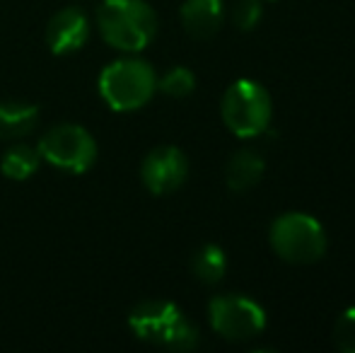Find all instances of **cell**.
I'll list each match as a JSON object with an SVG mask.
<instances>
[{"label": "cell", "instance_id": "cell-1", "mask_svg": "<svg viewBox=\"0 0 355 353\" xmlns=\"http://www.w3.org/2000/svg\"><path fill=\"white\" fill-rule=\"evenodd\" d=\"M128 327L141 341L169 351H191L198 346V327L167 300H145L128 315Z\"/></svg>", "mask_w": 355, "mask_h": 353}, {"label": "cell", "instance_id": "cell-2", "mask_svg": "<svg viewBox=\"0 0 355 353\" xmlns=\"http://www.w3.org/2000/svg\"><path fill=\"white\" fill-rule=\"evenodd\" d=\"M97 24L104 42L126 53L143 51L157 34V15L148 0H102Z\"/></svg>", "mask_w": 355, "mask_h": 353}, {"label": "cell", "instance_id": "cell-3", "mask_svg": "<svg viewBox=\"0 0 355 353\" xmlns=\"http://www.w3.org/2000/svg\"><path fill=\"white\" fill-rule=\"evenodd\" d=\"M157 76L143 58H119L99 76V94L114 112H136L153 99Z\"/></svg>", "mask_w": 355, "mask_h": 353}, {"label": "cell", "instance_id": "cell-4", "mask_svg": "<svg viewBox=\"0 0 355 353\" xmlns=\"http://www.w3.org/2000/svg\"><path fill=\"white\" fill-rule=\"evenodd\" d=\"M271 250L290 264H314L327 255V230L314 216L290 211L278 216L268 230Z\"/></svg>", "mask_w": 355, "mask_h": 353}, {"label": "cell", "instance_id": "cell-5", "mask_svg": "<svg viewBox=\"0 0 355 353\" xmlns=\"http://www.w3.org/2000/svg\"><path fill=\"white\" fill-rule=\"evenodd\" d=\"M220 114L237 138H257L268 128L273 117V102L268 89L257 80H234L225 89Z\"/></svg>", "mask_w": 355, "mask_h": 353}, {"label": "cell", "instance_id": "cell-6", "mask_svg": "<svg viewBox=\"0 0 355 353\" xmlns=\"http://www.w3.org/2000/svg\"><path fill=\"white\" fill-rule=\"evenodd\" d=\"M42 160L71 175H83L97 160V143L87 128L78 123H58L49 128L37 146Z\"/></svg>", "mask_w": 355, "mask_h": 353}, {"label": "cell", "instance_id": "cell-7", "mask_svg": "<svg viewBox=\"0 0 355 353\" xmlns=\"http://www.w3.org/2000/svg\"><path fill=\"white\" fill-rule=\"evenodd\" d=\"M208 320L215 334L227 341H249L266 329V310L257 300L237 293L215 295L208 302Z\"/></svg>", "mask_w": 355, "mask_h": 353}, {"label": "cell", "instance_id": "cell-8", "mask_svg": "<svg viewBox=\"0 0 355 353\" xmlns=\"http://www.w3.org/2000/svg\"><path fill=\"white\" fill-rule=\"evenodd\" d=\"M189 157L177 146H159L145 155L141 165V179L150 193L164 196L187 182Z\"/></svg>", "mask_w": 355, "mask_h": 353}, {"label": "cell", "instance_id": "cell-9", "mask_svg": "<svg viewBox=\"0 0 355 353\" xmlns=\"http://www.w3.org/2000/svg\"><path fill=\"white\" fill-rule=\"evenodd\" d=\"M89 39V19L80 8H63L49 19L46 44L56 56H71Z\"/></svg>", "mask_w": 355, "mask_h": 353}, {"label": "cell", "instance_id": "cell-10", "mask_svg": "<svg viewBox=\"0 0 355 353\" xmlns=\"http://www.w3.org/2000/svg\"><path fill=\"white\" fill-rule=\"evenodd\" d=\"M39 107L24 99H0V141H22L37 128Z\"/></svg>", "mask_w": 355, "mask_h": 353}, {"label": "cell", "instance_id": "cell-11", "mask_svg": "<svg viewBox=\"0 0 355 353\" xmlns=\"http://www.w3.org/2000/svg\"><path fill=\"white\" fill-rule=\"evenodd\" d=\"M223 0H184L182 24L193 39H211L223 24Z\"/></svg>", "mask_w": 355, "mask_h": 353}, {"label": "cell", "instance_id": "cell-12", "mask_svg": "<svg viewBox=\"0 0 355 353\" xmlns=\"http://www.w3.org/2000/svg\"><path fill=\"white\" fill-rule=\"evenodd\" d=\"M263 172H266L263 157L252 148H242L230 157L227 167H225V182L232 191H249L261 182Z\"/></svg>", "mask_w": 355, "mask_h": 353}, {"label": "cell", "instance_id": "cell-13", "mask_svg": "<svg viewBox=\"0 0 355 353\" xmlns=\"http://www.w3.org/2000/svg\"><path fill=\"white\" fill-rule=\"evenodd\" d=\"M39 162H42V155L37 148L15 141L0 157V172L12 182H24L39 170Z\"/></svg>", "mask_w": 355, "mask_h": 353}, {"label": "cell", "instance_id": "cell-14", "mask_svg": "<svg viewBox=\"0 0 355 353\" xmlns=\"http://www.w3.org/2000/svg\"><path fill=\"white\" fill-rule=\"evenodd\" d=\"M191 271L206 286H215V283L223 281L225 271H227V257H225L223 247L218 245L198 247L191 257Z\"/></svg>", "mask_w": 355, "mask_h": 353}, {"label": "cell", "instance_id": "cell-15", "mask_svg": "<svg viewBox=\"0 0 355 353\" xmlns=\"http://www.w3.org/2000/svg\"><path fill=\"white\" fill-rule=\"evenodd\" d=\"M157 89H162L164 94H169V97H174V99L189 97V94L196 89V76H193L189 68L174 66L157 80Z\"/></svg>", "mask_w": 355, "mask_h": 353}, {"label": "cell", "instance_id": "cell-16", "mask_svg": "<svg viewBox=\"0 0 355 353\" xmlns=\"http://www.w3.org/2000/svg\"><path fill=\"white\" fill-rule=\"evenodd\" d=\"M263 17V0H237L232 10V22L242 32H252Z\"/></svg>", "mask_w": 355, "mask_h": 353}, {"label": "cell", "instance_id": "cell-17", "mask_svg": "<svg viewBox=\"0 0 355 353\" xmlns=\"http://www.w3.org/2000/svg\"><path fill=\"white\" fill-rule=\"evenodd\" d=\"M334 344L336 349L355 353V307H346L334 325Z\"/></svg>", "mask_w": 355, "mask_h": 353}]
</instances>
